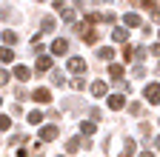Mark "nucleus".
Returning <instances> with one entry per match:
<instances>
[{
	"label": "nucleus",
	"mask_w": 160,
	"mask_h": 157,
	"mask_svg": "<svg viewBox=\"0 0 160 157\" xmlns=\"http://www.w3.org/2000/svg\"><path fill=\"white\" fill-rule=\"evenodd\" d=\"M143 94H146V100H149L152 106H160V83H149V86L143 89Z\"/></svg>",
	"instance_id": "obj_1"
},
{
	"label": "nucleus",
	"mask_w": 160,
	"mask_h": 157,
	"mask_svg": "<svg viewBox=\"0 0 160 157\" xmlns=\"http://www.w3.org/2000/svg\"><path fill=\"white\" fill-rule=\"evenodd\" d=\"M32 100L40 103V106H46V103H52V91L49 89H34L32 91Z\"/></svg>",
	"instance_id": "obj_2"
},
{
	"label": "nucleus",
	"mask_w": 160,
	"mask_h": 157,
	"mask_svg": "<svg viewBox=\"0 0 160 157\" xmlns=\"http://www.w3.org/2000/svg\"><path fill=\"white\" fill-rule=\"evenodd\" d=\"M80 146H83V149H89L92 143H86V140H80V137H69V140H66V151H69V154L80 151Z\"/></svg>",
	"instance_id": "obj_3"
},
{
	"label": "nucleus",
	"mask_w": 160,
	"mask_h": 157,
	"mask_svg": "<svg viewBox=\"0 0 160 157\" xmlns=\"http://www.w3.org/2000/svg\"><path fill=\"white\" fill-rule=\"evenodd\" d=\"M106 103H109V109H112V111H120V109L126 106V97H123V94H112Z\"/></svg>",
	"instance_id": "obj_4"
},
{
	"label": "nucleus",
	"mask_w": 160,
	"mask_h": 157,
	"mask_svg": "<svg viewBox=\"0 0 160 157\" xmlns=\"http://www.w3.org/2000/svg\"><path fill=\"white\" fill-rule=\"evenodd\" d=\"M66 52H69V40L57 37V40L52 43V54H57V57H60V54H66Z\"/></svg>",
	"instance_id": "obj_5"
},
{
	"label": "nucleus",
	"mask_w": 160,
	"mask_h": 157,
	"mask_svg": "<svg viewBox=\"0 0 160 157\" xmlns=\"http://www.w3.org/2000/svg\"><path fill=\"white\" fill-rule=\"evenodd\" d=\"M69 71H74V74L86 71V60H83V57H72V60H69Z\"/></svg>",
	"instance_id": "obj_6"
},
{
	"label": "nucleus",
	"mask_w": 160,
	"mask_h": 157,
	"mask_svg": "<svg viewBox=\"0 0 160 157\" xmlns=\"http://www.w3.org/2000/svg\"><path fill=\"white\" fill-rule=\"evenodd\" d=\"M112 40H114V43H129V32H126V29H114V32H112Z\"/></svg>",
	"instance_id": "obj_7"
},
{
	"label": "nucleus",
	"mask_w": 160,
	"mask_h": 157,
	"mask_svg": "<svg viewBox=\"0 0 160 157\" xmlns=\"http://www.w3.org/2000/svg\"><path fill=\"white\" fill-rule=\"evenodd\" d=\"M52 69V57L49 54H40L37 57V71H49Z\"/></svg>",
	"instance_id": "obj_8"
},
{
	"label": "nucleus",
	"mask_w": 160,
	"mask_h": 157,
	"mask_svg": "<svg viewBox=\"0 0 160 157\" xmlns=\"http://www.w3.org/2000/svg\"><path fill=\"white\" fill-rule=\"evenodd\" d=\"M109 74H112V80H117V83H120V80H123V74H126V71H123V66L112 63V66H109Z\"/></svg>",
	"instance_id": "obj_9"
},
{
	"label": "nucleus",
	"mask_w": 160,
	"mask_h": 157,
	"mask_svg": "<svg viewBox=\"0 0 160 157\" xmlns=\"http://www.w3.org/2000/svg\"><path fill=\"white\" fill-rule=\"evenodd\" d=\"M54 137H57L54 126H43V129H40V140H54Z\"/></svg>",
	"instance_id": "obj_10"
},
{
	"label": "nucleus",
	"mask_w": 160,
	"mask_h": 157,
	"mask_svg": "<svg viewBox=\"0 0 160 157\" xmlns=\"http://www.w3.org/2000/svg\"><path fill=\"white\" fill-rule=\"evenodd\" d=\"M123 23H126V26H132V29H137V26H140V14H134V12H126Z\"/></svg>",
	"instance_id": "obj_11"
},
{
	"label": "nucleus",
	"mask_w": 160,
	"mask_h": 157,
	"mask_svg": "<svg viewBox=\"0 0 160 157\" xmlns=\"http://www.w3.org/2000/svg\"><path fill=\"white\" fill-rule=\"evenodd\" d=\"M97 57H100V60H112V57H114V49L112 46H100L97 49Z\"/></svg>",
	"instance_id": "obj_12"
},
{
	"label": "nucleus",
	"mask_w": 160,
	"mask_h": 157,
	"mask_svg": "<svg viewBox=\"0 0 160 157\" xmlns=\"http://www.w3.org/2000/svg\"><path fill=\"white\" fill-rule=\"evenodd\" d=\"M92 94H94V97H103V94H106V83H103V80H94V83H92Z\"/></svg>",
	"instance_id": "obj_13"
},
{
	"label": "nucleus",
	"mask_w": 160,
	"mask_h": 157,
	"mask_svg": "<svg viewBox=\"0 0 160 157\" xmlns=\"http://www.w3.org/2000/svg\"><path fill=\"white\" fill-rule=\"evenodd\" d=\"M14 77H17V80H29L32 71H29L26 66H14Z\"/></svg>",
	"instance_id": "obj_14"
},
{
	"label": "nucleus",
	"mask_w": 160,
	"mask_h": 157,
	"mask_svg": "<svg viewBox=\"0 0 160 157\" xmlns=\"http://www.w3.org/2000/svg\"><path fill=\"white\" fill-rule=\"evenodd\" d=\"M57 12H60V17H63L66 23H74V9H72V6H66V9H57Z\"/></svg>",
	"instance_id": "obj_15"
},
{
	"label": "nucleus",
	"mask_w": 160,
	"mask_h": 157,
	"mask_svg": "<svg viewBox=\"0 0 160 157\" xmlns=\"http://www.w3.org/2000/svg\"><path fill=\"white\" fill-rule=\"evenodd\" d=\"M80 134H83V137H92V134H94V123H92V120L80 123Z\"/></svg>",
	"instance_id": "obj_16"
},
{
	"label": "nucleus",
	"mask_w": 160,
	"mask_h": 157,
	"mask_svg": "<svg viewBox=\"0 0 160 157\" xmlns=\"http://www.w3.org/2000/svg\"><path fill=\"white\" fill-rule=\"evenodd\" d=\"M0 60H3V63H12V60H14V52H12L9 46H3V49H0Z\"/></svg>",
	"instance_id": "obj_17"
},
{
	"label": "nucleus",
	"mask_w": 160,
	"mask_h": 157,
	"mask_svg": "<svg viewBox=\"0 0 160 157\" xmlns=\"http://www.w3.org/2000/svg\"><path fill=\"white\" fill-rule=\"evenodd\" d=\"M3 43H6V46H12V43H17V32H12V29H6V32H3Z\"/></svg>",
	"instance_id": "obj_18"
},
{
	"label": "nucleus",
	"mask_w": 160,
	"mask_h": 157,
	"mask_svg": "<svg viewBox=\"0 0 160 157\" xmlns=\"http://www.w3.org/2000/svg\"><path fill=\"white\" fill-rule=\"evenodd\" d=\"M134 49H137V46L126 43V49H123V60H126V63H129V60H134Z\"/></svg>",
	"instance_id": "obj_19"
},
{
	"label": "nucleus",
	"mask_w": 160,
	"mask_h": 157,
	"mask_svg": "<svg viewBox=\"0 0 160 157\" xmlns=\"http://www.w3.org/2000/svg\"><path fill=\"white\" fill-rule=\"evenodd\" d=\"M6 129H12V117L9 114H0V131H6Z\"/></svg>",
	"instance_id": "obj_20"
},
{
	"label": "nucleus",
	"mask_w": 160,
	"mask_h": 157,
	"mask_svg": "<svg viewBox=\"0 0 160 157\" xmlns=\"http://www.w3.org/2000/svg\"><path fill=\"white\" fill-rule=\"evenodd\" d=\"M120 157H134V140H126V149H123Z\"/></svg>",
	"instance_id": "obj_21"
},
{
	"label": "nucleus",
	"mask_w": 160,
	"mask_h": 157,
	"mask_svg": "<svg viewBox=\"0 0 160 157\" xmlns=\"http://www.w3.org/2000/svg\"><path fill=\"white\" fill-rule=\"evenodd\" d=\"M43 32H54V17H43Z\"/></svg>",
	"instance_id": "obj_22"
},
{
	"label": "nucleus",
	"mask_w": 160,
	"mask_h": 157,
	"mask_svg": "<svg viewBox=\"0 0 160 157\" xmlns=\"http://www.w3.org/2000/svg\"><path fill=\"white\" fill-rule=\"evenodd\" d=\"M29 123L40 126V123H43V114H40V111H32V114H29Z\"/></svg>",
	"instance_id": "obj_23"
},
{
	"label": "nucleus",
	"mask_w": 160,
	"mask_h": 157,
	"mask_svg": "<svg viewBox=\"0 0 160 157\" xmlns=\"http://www.w3.org/2000/svg\"><path fill=\"white\" fill-rule=\"evenodd\" d=\"M52 83H54V86H63V83H66V77L60 74V71H54V74H52Z\"/></svg>",
	"instance_id": "obj_24"
},
{
	"label": "nucleus",
	"mask_w": 160,
	"mask_h": 157,
	"mask_svg": "<svg viewBox=\"0 0 160 157\" xmlns=\"http://www.w3.org/2000/svg\"><path fill=\"white\" fill-rule=\"evenodd\" d=\"M6 83H9V71L0 69V86H6Z\"/></svg>",
	"instance_id": "obj_25"
},
{
	"label": "nucleus",
	"mask_w": 160,
	"mask_h": 157,
	"mask_svg": "<svg viewBox=\"0 0 160 157\" xmlns=\"http://www.w3.org/2000/svg\"><path fill=\"white\" fill-rule=\"evenodd\" d=\"M72 89H77V91L83 89V77H74V80H72Z\"/></svg>",
	"instance_id": "obj_26"
},
{
	"label": "nucleus",
	"mask_w": 160,
	"mask_h": 157,
	"mask_svg": "<svg viewBox=\"0 0 160 157\" xmlns=\"http://www.w3.org/2000/svg\"><path fill=\"white\" fill-rule=\"evenodd\" d=\"M152 54H154V57H160V43H154V46H152Z\"/></svg>",
	"instance_id": "obj_27"
},
{
	"label": "nucleus",
	"mask_w": 160,
	"mask_h": 157,
	"mask_svg": "<svg viewBox=\"0 0 160 157\" xmlns=\"http://www.w3.org/2000/svg\"><path fill=\"white\" fill-rule=\"evenodd\" d=\"M140 157H154V151H140Z\"/></svg>",
	"instance_id": "obj_28"
},
{
	"label": "nucleus",
	"mask_w": 160,
	"mask_h": 157,
	"mask_svg": "<svg viewBox=\"0 0 160 157\" xmlns=\"http://www.w3.org/2000/svg\"><path fill=\"white\" fill-rule=\"evenodd\" d=\"M152 143H154V149H160V134L154 137V140H152Z\"/></svg>",
	"instance_id": "obj_29"
},
{
	"label": "nucleus",
	"mask_w": 160,
	"mask_h": 157,
	"mask_svg": "<svg viewBox=\"0 0 160 157\" xmlns=\"http://www.w3.org/2000/svg\"><path fill=\"white\" fill-rule=\"evenodd\" d=\"M0 106H3V97H0Z\"/></svg>",
	"instance_id": "obj_30"
},
{
	"label": "nucleus",
	"mask_w": 160,
	"mask_h": 157,
	"mask_svg": "<svg viewBox=\"0 0 160 157\" xmlns=\"http://www.w3.org/2000/svg\"><path fill=\"white\" fill-rule=\"evenodd\" d=\"M57 157H63V154H57Z\"/></svg>",
	"instance_id": "obj_31"
}]
</instances>
